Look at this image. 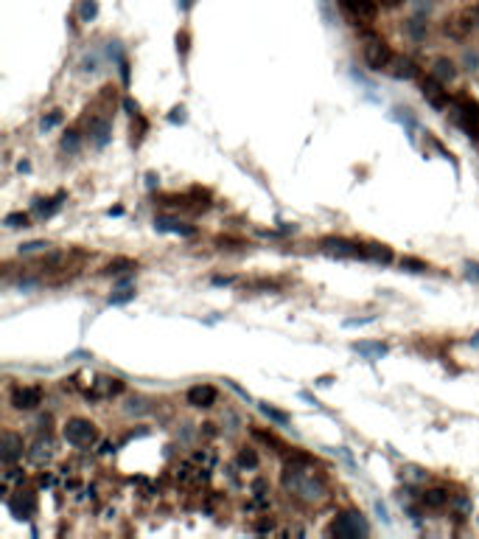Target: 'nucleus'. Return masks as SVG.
Segmentation results:
<instances>
[{
    "label": "nucleus",
    "instance_id": "1",
    "mask_svg": "<svg viewBox=\"0 0 479 539\" xmlns=\"http://www.w3.org/2000/svg\"><path fill=\"white\" fill-rule=\"evenodd\" d=\"M308 467H314V464H294V461H289L286 469H283V489L291 497H297L300 503L314 506V503L325 500V481L320 475L308 472Z\"/></svg>",
    "mask_w": 479,
    "mask_h": 539
},
{
    "label": "nucleus",
    "instance_id": "2",
    "mask_svg": "<svg viewBox=\"0 0 479 539\" xmlns=\"http://www.w3.org/2000/svg\"><path fill=\"white\" fill-rule=\"evenodd\" d=\"M331 537H339V539H356V537H367L370 534V526L367 520L362 517V512H345L334 520V526L328 528Z\"/></svg>",
    "mask_w": 479,
    "mask_h": 539
},
{
    "label": "nucleus",
    "instance_id": "3",
    "mask_svg": "<svg viewBox=\"0 0 479 539\" xmlns=\"http://www.w3.org/2000/svg\"><path fill=\"white\" fill-rule=\"evenodd\" d=\"M367 42H365V62L370 70H387L393 65V48L381 39V37H373V34H365Z\"/></svg>",
    "mask_w": 479,
    "mask_h": 539
},
{
    "label": "nucleus",
    "instance_id": "4",
    "mask_svg": "<svg viewBox=\"0 0 479 539\" xmlns=\"http://www.w3.org/2000/svg\"><path fill=\"white\" fill-rule=\"evenodd\" d=\"M65 441L67 444H73V447H79V450H84V447H93L96 444V438H98V430H96V424L93 421H87V419H70L67 424H65Z\"/></svg>",
    "mask_w": 479,
    "mask_h": 539
},
{
    "label": "nucleus",
    "instance_id": "5",
    "mask_svg": "<svg viewBox=\"0 0 479 539\" xmlns=\"http://www.w3.org/2000/svg\"><path fill=\"white\" fill-rule=\"evenodd\" d=\"M336 3L356 23H373L379 14V0H336Z\"/></svg>",
    "mask_w": 479,
    "mask_h": 539
},
{
    "label": "nucleus",
    "instance_id": "6",
    "mask_svg": "<svg viewBox=\"0 0 479 539\" xmlns=\"http://www.w3.org/2000/svg\"><path fill=\"white\" fill-rule=\"evenodd\" d=\"M421 93H424V99L435 107V110H446L452 101H449V90H443V82L440 79H435V76H426L424 82H421Z\"/></svg>",
    "mask_w": 479,
    "mask_h": 539
},
{
    "label": "nucleus",
    "instance_id": "7",
    "mask_svg": "<svg viewBox=\"0 0 479 539\" xmlns=\"http://www.w3.org/2000/svg\"><path fill=\"white\" fill-rule=\"evenodd\" d=\"M11 405L17 410H34L37 405H42V388L37 385H20L11 391Z\"/></svg>",
    "mask_w": 479,
    "mask_h": 539
},
{
    "label": "nucleus",
    "instance_id": "8",
    "mask_svg": "<svg viewBox=\"0 0 479 539\" xmlns=\"http://www.w3.org/2000/svg\"><path fill=\"white\" fill-rule=\"evenodd\" d=\"M322 251L328 253H336V256H348V259H365V245H356V242H348V239H322L320 242Z\"/></svg>",
    "mask_w": 479,
    "mask_h": 539
},
{
    "label": "nucleus",
    "instance_id": "9",
    "mask_svg": "<svg viewBox=\"0 0 479 539\" xmlns=\"http://www.w3.org/2000/svg\"><path fill=\"white\" fill-rule=\"evenodd\" d=\"M216 388L214 385H194V388H188V393H185V399H188V405L191 407H214L216 405Z\"/></svg>",
    "mask_w": 479,
    "mask_h": 539
},
{
    "label": "nucleus",
    "instance_id": "10",
    "mask_svg": "<svg viewBox=\"0 0 479 539\" xmlns=\"http://www.w3.org/2000/svg\"><path fill=\"white\" fill-rule=\"evenodd\" d=\"M0 458L6 467H11L17 458H22V438L14 436V433H3V441H0Z\"/></svg>",
    "mask_w": 479,
    "mask_h": 539
},
{
    "label": "nucleus",
    "instance_id": "11",
    "mask_svg": "<svg viewBox=\"0 0 479 539\" xmlns=\"http://www.w3.org/2000/svg\"><path fill=\"white\" fill-rule=\"evenodd\" d=\"M110 135H112V124L107 118H93L90 121V144L104 149L110 144Z\"/></svg>",
    "mask_w": 479,
    "mask_h": 539
},
{
    "label": "nucleus",
    "instance_id": "12",
    "mask_svg": "<svg viewBox=\"0 0 479 539\" xmlns=\"http://www.w3.org/2000/svg\"><path fill=\"white\" fill-rule=\"evenodd\" d=\"M121 391H124V382H121V379L101 376V379H96V385H93L90 396H93V399H110V396H118Z\"/></svg>",
    "mask_w": 479,
    "mask_h": 539
},
{
    "label": "nucleus",
    "instance_id": "13",
    "mask_svg": "<svg viewBox=\"0 0 479 539\" xmlns=\"http://www.w3.org/2000/svg\"><path fill=\"white\" fill-rule=\"evenodd\" d=\"M8 506H11V512H14L20 520H31V514L37 512V500H34L31 492H20Z\"/></svg>",
    "mask_w": 479,
    "mask_h": 539
},
{
    "label": "nucleus",
    "instance_id": "14",
    "mask_svg": "<svg viewBox=\"0 0 479 539\" xmlns=\"http://www.w3.org/2000/svg\"><path fill=\"white\" fill-rule=\"evenodd\" d=\"M432 76L440 79L443 84H449V82L457 76V65H454L449 56H438V59L432 62Z\"/></svg>",
    "mask_w": 479,
    "mask_h": 539
},
{
    "label": "nucleus",
    "instance_id": "15",
    "mask_svg": "<svg viewBox=\"0 0 479 539\" xmlns=\"http://www.w3.org/2000/svg\"><path fill=\"white\" fill-rule=\"evenodd\" d=\"M421 503H424V509L440 512V509L449 506V492H446V489H429V492L421 495Z\"/></svg>",
    "mask_w": 479,
    "mask_h": 539
},
{
    "label": "nucleus",
    "instance_id": "16",
    "mask_svg": "<svg viewBox=\"0 0 479 539\" xmlns=\"http://www.w3.org/2000/svg\"><path fill=\"white\" fill-rule=\"evenodd\" d=\"M155 228H157V231H166V234H180V236H191V234H194L191 225H183L180 220H171V217H157V220H155Z\"/></svg>",
    "mask_w": 479,
    "mask_h": 539
},
{
    "label": "nucleus",
    "instance_id": "17",
    "mask_svg": "<svg viewBox=\"0 0 479 539\" xmlns=\"http://www.w3.org/2000/svg\"><path fill=\"white\" fill-rule=\"evenodd\" d=\"M62 200H65V194H56V197H51V200H37V203H34V211H37V217H39V220H48V217H53V214L62 208Z\"/></svg>",
    "mask_w": 479,
    "mask_h": 539
},
{
    "label": "nucleus",
    "instance_id": "18",
    "mask_svg": "<svg viewBox=\"0 0 479 539\" xmlns=\"http://www.w3.org/2000/svg\"><path fill=\"white\" fill-rule=\"evenodd\" d=\"M365 259L376 265H390L393 262V248L387 245H365Z\"/></svg>",
    "mask_w": 479,
    "mask_h": 539
},
{
    "label": "nucleus",
    "instance_id": "19",
    "mask_svg": "<svg viewBox=\"0 0 479 539\" xmlns=\"http://www.w3.org/2000/svg\"><path fill=\"white\" fill-rule=\"evenodd\" d=\"M393 76L395 79H415L418 76V68H415V62L412 59H407V56H401V59H395L393 56Z\"/></svg>",
    "mask_w": 479,
    "mask_h": 539
},
{
    "label": "nucleus",
    "instance_id": "20",
    "mask_svg": "<svg viewBox=\"0 0 479 539\" xmlns=\"http://www.w3.org/2000/svg\"><path fill=\"white\" fill-rule=\"evenodd\" d=\"M353 351H356V354H362V357H367V360H381L390 348H387L384 343H356V345H353Z\"/></svg>",
    "mask_w": 479,
    "mask_h": 539
},
{
    "label": "nucleus",
    "instance_id": "21",
    "mask_svg": "<svg viewBox=\"0 0 479 539\" xmlns=\"http://www.w3.org/2000/svg\"><path fill=\"white\" fill-rule=\"evenodd\" d=\"M132 298H135V289L126 286V284H121V289H115V292L110 295V303H112V306H121V303H129Z\"/></svg>",
    "mask_w": 479,
    "mask_h": 539
},
{
    "label": "nucleus",
    "instance_id": "22",
    "mask_svg": "<svg viewBox=\"0 0 479 539\" xmlns=\"http://www.w3.org/2000/svg\"><path fill=\"white\" fill-rule=\"evenodd\" d=\"M261 413L266 416V419H272V421H277L280 427H286L291 419H289V413H283V410H277V407H272V405H261Z\"/></svg>",
    "mask_w": 479,
    "mask_h": 539
},
{
    "label": "nucleus",
    "instance_id": "23",
    "mask_svg": "<svg viewBox=\"0 0 479 539\" xmlns=\"http://www.w3.org/2000/svg\"><path fill=\"white\" fill-rule=\"evenodd\" d=\"M126 270H138V265L129 262V259H115V262H110V265L104 267V272H107V275H121V272H126Z\"/></svg>",
    "mask_w": 479,
    "mask_h": 539
},
{
    "label": "nucleus",
    "instance_id": "24",
    "mask_svg": "<svg viewBox=\"0 0 479 539\" xmlns=\"http://www.w3.org/2000/svg\"><path fill=\"white\" fill-rule=\"evenodd\" d=\"M3 225H6V228H11V231H17V228H28V214H22V211L8 214V217L3 220Z\"/></svg>",
    "mask_w": 479,
    "mask_h": 539
},
{
    "label": "nucleus",
    "instance_id": "25",
    "mask_svg": "<svg viewBox=\"0 0 479 539\" xmlns=\"http://www.w3.org/2000/svg\"><path fill=\"white\" fill-rule=\"evenodd\" d=\"M398 265H401V270H407V272H426V270H429V265H426V262H421V259H412V256H404Z\"/></svg>",
    "mask_w": 479,
    "mask_h": 539
},
{
    "label": "nucleus",
    "instance_id": "26",
    "mask_svg": "<svg viewBox=\"0 0 479 539\" xmlns=\"http://www.w3.org/2000/svg\"><path fill=\"white\" fill-rule=\"evenodd\" d=\"M152 407H149V402L143 399V396H135V399H129L126 402V413H135V416H140V413H149Z\"/></svg>",
    "mask_w": 479,
    "mask_h": 539
},
{
    "label": "nucleus",
    "instance_id": "27",
    "mask_svg": "<svg viewBox=\"0 0 479 539\" xmlns=\"http://www.w3.org/2000/svg\"><path fill=\"white\" fill-rule=\"evenodd\" d=\"M460 20H463L468 28H479V3L471 6V8H466V11L460 14Z\"/></svg>",
    "mask_w": 479,
    "mask_h": 539
},
{
    "label": "nucleus",
    "instance_id": "28",
    "mask_svg": "<svg viewBox=\"0 0 479 539\" xmlns=\"http://www.w3.org/2000/svg\"><path fill=\"white\" fill-rule=\"evenodd\" d=\"M31 458H34L37 464H42V461H48V458H51V444H48V441H45V444L39 441V444L34 447V452H31Z\"/></svg>",
    "mask_w": 479,
    "mask_h": 539
},
{
    "label": "nucleus",
    "instance_id": "29",
    "mask_svg": "<svg viewBox=\"0 0 479 539\" xmlns=\"http://www.w3.org/2000/svg\"><path fill=\"white\" fill-rule=\"evenodd\" d=\"M239 464L244 469H255L258 467V455L252 452V450H241L239 452Z\"/></svg>",
    "mask_w": 479,
    "mask_h": 539
},
{
    "label": "nucleus",
    "instance_id": "30",
    "mask_svg": "<svg viewBox=\"0 0 479 539\" xmlns=\"http://www.w3.org/2000/svg\"><path fill=\"white\" fill-rule=\"evenodd\" d=\"M79 14H81V20H84V23H90V20L98 14L96 0H81V11H79Z\"/></svg>",
    "mask_w": 479,
    "mask_h": 539
},
{
    "label": "nucleus",
    "instance_id": "31",
    "mask_svg": "<svg viewBox=\"0 0 479 539\" xmlns=\"http://www.w3.org/2000/svg\"><path fill=\"white\" fill-rule=\"evenodd\" d=\"M62 149H67V152H76L79 149V132H65V138H62Z\"/></svg>",
    "mask_w": 479,
    "mask_h": 539
},
{
    "label": "nucleus",
    "instance_id": "32",
    "mask_svg": "<svg viewBox=\"0 0 479 539\" xmlns=\"http://www.w3.org/2000/svg\"><path fill=\"white\" fill-rule=\"evenodd\" d=\"M409 34H412L415 39H421V37L426 34V23H421L418 17H415V20H409Z\"/></svg>",
    "mask_w": 479,
    "mask_h": 539
},
{
    "label": "nucleus",
    "instance_id": "33",
    "mask_svg": "<svg viewBox=\"0 0 479 539\" xmlns=\"http://www.w3.org/2000/svg\"><path fill=\"white\" fill-rule=\"evenodd\" d=\"M51 245L48 242H25V245H20V253H37V251H48Z\"/></svg>",
    "mask_w": 479,
    "mask_h": 539
},
{
    "label": "nucleus",
    "instance_id": "34",
    "mask_svg": "<svg viewBox=\"0 0 479 539\" xmlns=\"http://www.w3.org/2000/svg\"><path fill=\"white\" fill-rule=\"evenodd\" d=\"M466 275L471 281H479V262H466Z\"/></svg>",
    "mask_w": 479,
    "mask_h": 539
},
{
    "label": "nucleus",
    "instance_id": "35",
    "mask_svg": "<svg viewBox=\"0 0 479 539\" xmlns=\"http://www.w3.org/2000/svg\"><path fill=\"white\" fill-rule=\"evenodd\" d=\"M59 121H62V115H59V113H51L48 118H42V129H51V127H56Z\"/></svg>",
    "mask_w": 479,
    "mask_h": 539
},
{
    "label": "nucleus",
    "instance_id": "36",
    "mask_svg": "<svg viewBox=\"0 0 479 539\" xmlns=\"http://www.w3.org/2000/svg\"><path fill=\"white\" fill-rule=\"evenodd\" d=\"M376 317H350V320H345V326L348 329H353V326H367V323H373Z\"/></svg>",
    "mask_w": 479,
    "mask_h": 539
},
{
    "label": "nucleus",
    "instance_id": "37",
    "mask_svg": "<svg viewBox=\"0 0 479 539\" xmlns=\"http://www.w3.org/2000/svg\"><path fill=\"white\" fill-rule=\"evenodd\" d=\"M404 0H379V6H384V8H398Z\"/></svg>",
    "mask_w": 479,
    "mask_h": 539
},
{
    "label": "nucleus",
    "instance_id": "38",
    "mask_svg": "<svg viewBox=\"0 0 479 539\" xmlns=\"http://www.w3.org/2000/svg\"><path fill=\"white\" fill-rule=\"evenodd\" d=\"M124 107L129 110V115H138V104H135L132 99H126V101H124Z\"/></svg>",
    "mask_w": 479,
    "mask_h": 539
},
{
    "label": "nucleus",
    "instance_id": "39",
    "mask_svg": "<svg viewBox=\"0 0 479 539\" xmlns=\"http://www.w3.org/2000/svg\"><path fill=\"white\" fill-rule=\"evenodd\" d=\"M376 514H379V517H381L384 523H390V517H387V509H384L381 503H376Z\"/></svg>",
    "mask_w": 479,
    "mask_h": 539
},
{
    "label": "nucleus",
    "instance_id": "40",
    "mask_svg": "<svg viewBox=\"0 0 479 539\" xmlns=\"http://www.w3.org/2000/svg\"><path fill=\"white\" fill-rule=\"evenodd\" d=\"M183 113H185V110H183V107H177V110H174V115H171V121H185V115H183Z\"/></svg>",
    "mask_w": 479,
    "mask_h": 539
},
{
    "label": "nucleus",
    "instance_id": "41",
    "mask_svg": "<svg viewBox=\"0 0 479 539\" xmlns=\"http://www.w3.org/2000/svg\"><path fill=\"white\" fill-rule=\"evenodd\" d=\"M177 3H180V8H191V3H194V0H177Z\"/></svg>",
    "mask_w": 479,
    "mask_h": 539
},
{
    "label": "nucleus",
    "instance_id": "42",
    "mask_svg": "<svg viewBox=\"0 0 479 539\" xmlns=\"http://www.w3.org/2000/svg\"><path fill=\"white\" fill-rule=\"evenodd\" d=\"M471 345H479V331L474 334V337H471Z\"/></svg>",
    "mask_w": 479,
    "mask_h": 539
}]
</instances>
